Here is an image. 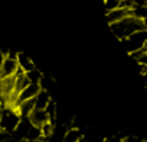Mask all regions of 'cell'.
Wrapping results in <instances>:
<instances>
[{
  "instance_id": "cell-1",
  "label": "cell",
  "mask_w": 147,
  "mask_h": 142,
  "mask_svg": "<svg viewBox=\"0 0 147 142\" xmlns=\"http://www.w3.org/2000/svg\"><path fill=\"white\" fill-rule=\"evenodd\" d=\"M110 28H111V32L114 33V36L118 41H121L124 38H128L130 35L136 33L137 31L146 29L144 28V22L141 19L133 16V15H130V16H127V18H124V19L110 25Z\"/></svg>"
},
{
  "instance_id": "cell-2",
  "label": "cell",
  "mask_w": 147,
  "mask_h": 142,
  "mask_svg": "<svg viewBox=\"0 0 147 142\" xmlns=\"http://www.w3.org/2000/svg\"><path fill=\"white\" fill-rule=\"evenodd\" d=\"M123 48L125 49L127 54H134L137 51H141V49H146L147 48V29H143V31H137L136 33L130 35L128 38H124L120 41Z\"/></svg>"
},
{
  "instance_id": "cell-3",
  "label": "cell",
  "mask_w": 147,
  "mask_h": 142,
  "mask_svg": "<svg viewBox=\"0 0 147 142\" xmlns=\"http://www.w3.org/2000/svg\"><path fill=\"white\" fill-rule=\"evenodd\" d=\"M20 122H22V116L16 107L0 109V128H2V130L15 132Z\"/></svg>"
},
{
  "instance_id": "cell-4",
  "label": "cell",
  "mask_w": 147,
  "mask_h": 142,
  "mask_svg": "<svg viewBox=\"0 0 147 142\" xmlns=\"http://www.w3.org/2000/svg\"><path fill=\"white\" fill-rule=\"evenodd\" d=\"M19 70V62L18 58L7 55L0 67V79H5V77H12L16 74V71Z\"/></svg>"
},
{
  "instance_id": "cell-5",
  "label": "cell",
  "mask_w": 147,
  "mask_h": 142,
  "mask_svg": "<svg viewBox=\"0 0 147 142\" xmlns=\"http://www.w3.org/2000/svg\"><path fill=\"white\" fill-rule=\"evenodd\" d=\"M40 90H42V86H40V84H38V83H30L28 87H25V89L19 93V96H18V99H16V104H15V107H18L22 102H26V100L35 99Z\"/></svg>"
},
{
  "instance_id": "cell-6",
  "label": "cell",
  "mask_w": 147,
  "mask_h": 142,
  "mask_svg": "<svg viewBox=\"0 0 147 142\" xmlns=\"http://www.w3.org/2000/svg\"><path fill=\"white\" fill-rule=\"evenodd\" d=\"M130 15H131V9H127V8H118V9L113 10V12L105 13V20H107L108 25H113V23H115V22H118V20H121V19L130 16Z\"/></svg>"
},
{
  "instance_id": "cell-7",
  "label": "cell",
  "mask_w": 147,
  "mask_h": 142,
  "mask_svg": "<svg viewBox=\"0 0 147 142\" xmlns=\"http://www.w3.org/2000/svg\"><path fill=\"white\" fill-rule=\"evenodd\" d=\"M29 120L32 122V125L39 126V128H42L45 123L51 122L49 115L46 113V110H45V109H35V110L29 115Z\"/></svg>"
},
{
  "instance_id": "cell-8",
  "label": "cell",
  "mask_w": 147,
  "mask_h": 142,
  "mask_svg": "<svg viewBox=\"0 0 147 142\" xmlns=\"http://www.w3.org/2000/svg\"><path fill=\"white\" fill-rule=\"evenodd\" d=\"M18 62H19V67L25 71V73H29V71H32V70H35L36 68V65H35V62L32 61V58L28 55V54H25V52H18Z\"/></svg>"
},
{
  "instance_id": "cell-9",
  "label": "cell",
  "mask_w": 147,
  "mask_h": 142,
  "mask_svg": "<svg viewBox=\"0 0 147 142\" xmlns=\"http://www.w3.org/2000/svg\"><path fill=\"white\" fill-rule=\"evenodd\" d=\"M84 139V133L80 128H68L66 133H65V138H63V142H81Z\"/></svg>"
},
{
  "instance_id": "cell-10",
  "label": "cell",
  "mask_w": 147,
  "mask_h": 142,
  "mask_svg": "<svg viewBox=\"0 0 147 142\" xmlns=\"http://www.w3.org/2000/svg\"><path fill=\"white\" fill-rule=\"evenodd\" d=\"M52 100L51 93L48 90H40L38 93V96L35 97V109H46V106L49 104V102Z\"/></svg>"
},
{
  "instance_id": "cell-11",
  "label": "cell",
  "mask_w": 147,
  "mask_h": 142,
  "mask_svg": "<svg viewBox=\"0 0 147 142\" xmlns=\"http://www.w3.org/2000/svg\"><path fill=\"white\" fill-rule=\"evenodd\" d=\"M16 109H18V112L20 113L22 117H29V115L35 110V99H30V100L22 102Z\"/></svg>"
},
{
  "instance_id": "cell-12",
  "label": "cell",
  "mask_w": 147,
  "mask_h": 142,
  "mask_svg": "<svg viewBox=\"0 0 147 142\" xmlns=\"http://www.w3.org/2000/svg\"><path fill=\"white\" fill-rule=\"evenodd\" d=\"M42 139H45L43 135H42V129L39 126L32 125L29 132H28V135H26V142H39Z\"/></svg>"
},
{
  "instance_id": "cell-13",
  "label": "cell",
  "mask_w": 147,
  "mask_h": 142,
  "mask_svg": "<svg viewBox=\"0 0 147 142\" xmlns=\"http://www.w3.org/2000/svg\"><path fill=\"white\" fill-rule=\"evenodd\" d=\"M131 15L141 19V20L147 19V5H136L131 9Z\"/></svg>"
},
{
  "instance_id": "cell-14",
  "label": "cell",
  "mask_w": 147,
  "mask_h": 142,
  "mask_svg": "<svg viewBox=\"0 0 147 142\" xmlns=\"http://www.w3.org/2000/svg\"><path fill=\"white\" fill-rule=\"evenodd\" d=\"M46 113L49 115V119H51V122L52 123H55V120H56V116H58V107H56V103H55V100L52 99L51 102H49V104L46 106Z\"/></svg>"
},
{
  "instance_id": "cell-15",
  "label": "cell",
  "mask_w": 147,
  "mask_h": 142,
  "mask_svg": "<svg viewBox=\"0 0 147 142\" xmlns=\"http://www.w3.org/2000/svg\"><path fill=\"white\" fill-rule=\"evenodd\" d=\"M26 76H28V79H29L30 83H38V84H40V80L43 77V74L40 73L38 68H35V70L29 71V73H26Z\"/></svg>"
},
{
  "instance_id": "cell-16",
  "label": "cell",
  "mask_w": 147,
  "mask_h": 142,
  "mask_svg": "<svg viewBox=\"0 0 147 142\" xmlns=\"http://www.w3.org/2000/svg\"><path fill=\"white\" fill-rule=\"evenodd\" d=\"M120 5H121L120 0H104V9H105V13L118 9Z\"/></svg>"
},
{
  "instance_id": "cell-17",
  "label": "cell",
  "mask_w": 147,
  "mask_h": 142,
  "mask_svg": "<svg viewBox=\"0 0 147 142\" xmlns=\"http://www.w3.org/2000/svg\"><path fill=\"white\" fill-rule=\"evenodd\" d=\"M5 58H6V55L3 54V51H2V49H0V67H2V64H3Z\"/></svg>"
},
{
  "instance_id": "cell-18",
  "label": "cell",
  "mask_w": 147,
  "mask_h": 142,
  "mask_svg": "<svg viewBox=\"0 0 147 142\" xmlns=\"http://www.w3.org/2000/svg\"><path fill=\"white\" fill-rule=\"evenodd\" d=\"M105 142H123V139H120V138H110Z\"/></svg>"
},
{
  "instance_id": "cell-19",
  "label": "cell",
  "mask_w": 147,
  "mask_h": 142,
  "mask_svg": "<svg viewBox=\"0 0 147 142\" xmlns=\"http://www.w3.org/2000/svg\"><path fill=\"white\" fill-rule=\"evenodd\" d=\"M143 22H144V28H146V29H147V19H144V20H143Z\"/></svg>"
},
{
  "instance_id": "cell-20",
  "label": "cell",
  "mask_w": 147,
  "mask_h": 142,
  "mask_svg": "<svg viewBox=\"0 0 147 142\" xmlns=\"http://www.w3.org/2000/svg\"><path fill=\"white\" fill-rule=\"evenodd\" d=\"M120 2H124V0H120Z\"/></svg>"
}]
</instances>
